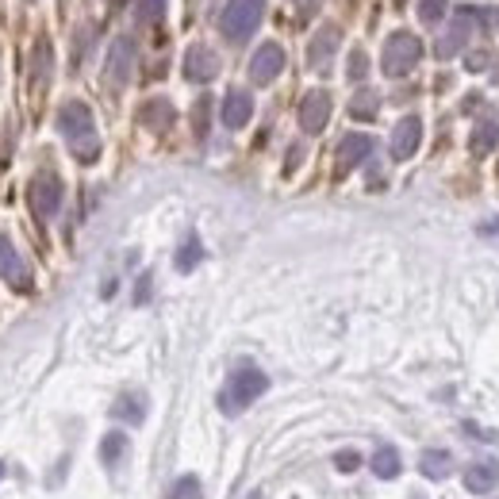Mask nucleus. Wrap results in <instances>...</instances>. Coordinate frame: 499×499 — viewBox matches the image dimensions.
Masks as SVG:
<instances>
[{
  "label": "nucleus",
  "mask_w": 499,
  "mask_h": 499,
  "mask_svg": "<svg viewBox=\"0 0 499 499\" xmlns=\"http://www.w3.org/2000/svg\"><path fill=\"white\" fill-rule=\"evenodd\" d=\"M58 135L66 139L69 154L78 161H97L100 158V135H97V123H92L88 104L81 100H66L62 112H58Z\"/></svg>",
  "instance_id": "obj_1"
},
{
  "label": "nucleus",
  "mask_w": 499,
  "mask_h": 499,
  "mask_svg": "<svg viewBox=\"0 0 499 499\" xmlns=\"http://www.w3.org/2000/svg\"><path fill=\"white\" fill-rule=\"evenodd\" d=\"M269 392V377L262 373L257 365H238L234 373L227 377L224 392H219V408H224L227 415H243L250 403H257Z\"/></svg>",
  "instance_id": "obj_2"
},
{
  "label": "nucleus",
  "mask_w": 499,
  "mask_h": 499,
  "mask_svg": "<svg viewBox=\"0 0 499 499\" xmlns=\"http://www.w3.org/2000/svg\"><path fill=\"white\" fill-rule=\"evenodd\" d=\"M419 58H422L419 35H411V31H396V35H388V43H384L380 69L388 73V78H408V73L419 66Z\"/></svg>",
  "instance_id": "obj_3"
},
{
  "label": "nucleus",
  "mask_w": 499,
  "mask_h": 499,
  "mask_svg": "<svg viewBox=\"0 0 499 499\" xmlns=\"http://www.w3.org/2000/svg\"><path fill=\"white\" fill-rule=\"evenodd\" d=\"M262 12H265V0H227L224 16H219V31L231 43H246L257 31V24H262Z\"/></svg>",
  "instance_id": "obj_4"
},
{
  "label": "nucleus",
  "mask_w": 499,
  "mask_h": 499,
  "mask_svg": "<svg viewBox=\"0 0 499 499\" xmlns=\"http://www.w3.org/2000/svg\"><path fill=\"white\" fill-rule=\"evenodd\" d=\"M135 39L131 35H120V39L112 43V50H108V58H104V81L108 88H123L127 81H131V73H135Z\"/></svg>",
  "instance_id": "obj_5"
},
{
  "label": "nucleus",
  "mask_w": 499,
  "mask_h": 499,
  "mask_svg": "<svg viewBox=\"0 0 499 499\" xmlns=\"http://www.w3.org/2000/svg\"><path fill=\"white\" fill-rule=\"evenodd\" d=\"M27 200H31V212L39 219H54L62 208V181L54 173H35L27 184Z\"/></svg>",
  "instance_id": "obj_6"
},
{
  "label": "nucleus",
  "mask_w": 499,
  "mask_h": 499,
  "mask_svg": "<svg viewBox=\"0 0 499 499\" xmlns=\"http://www.w3.org/2000/svg\"><path fill=\"white\" fill-rule=\"evenodd\" d=\"M330 108H335V100H330L327 88H311L307 97L300 100V127L307 135H319L323 127L330 123Z\"/></svg>",
  "instance_id": "obj_7"
},
{
  "label": "nucleus",
  "mask_w": 499,
  "mask_h": 499,
  "mask_svg": "<svg viewBox=\"0 0 499 499\" xmlns=\"http://www.w3.org/2000/svg\"><path fill=\"white\" fill-rule=\"evenodd\" d=\"M281 69H285L281 43H265V47H257V54L250 58V81L254 85H269V81L281 78Z\"/></svg>",
  "instance_id": "obj_8"
},
{
  "label": "nucleus",
  "mask_w": 499,
  "mask_h": 499,
  "mask_svg": "<svg viewBox=\"0 0 499 499\" xmlns=\"http://www.w3.org/2000/svg\"><path fill=\"white\" fill-rule=\"evenodd\" d=\"M338 43H342V31L338 27H319L316 35H311V43H307V66L311 69H330V58L338 54Z\"/></svg>",
  "instance_id": "obj_9"
},
{
  "label": "nucleus",
  "mask_w": 499,
  "mask_h": 499,
  "mask_svg": "<svg viewBox=\"0 0 499 499\" xmlns=\"http://www.w3.org/2000/svg\"><path fill=\"white\" fill-rule=\"evenodd\" d=\"M0 281H8L16 288H31V273H27L24 257H20V250L12 246L8 234H0Z\"/></svg>",
  "instance_id": "obj_10"
},
{
  "label": "nucleus",
  "mask_w": 499,
  "mask_h": 499,
  "mask_svg": "<svg viewBox=\"0 0 499 499\" xmlns=\"http://www.w3.org/2000/svg\"><path fill=\"white\" fill-rule=\"evenodd\" d=\"M422 142V120L419 116H403L396 127H392V158L396 161H408Z\"/></svg>",
  "instance_id": "obj_11"
},
{
  "label": "nucleus",
  "mask_w": 499,
  "mask_h": 499,
  "mask_svg": "<svg viewBox=\"0 0 499 499\" xmlns=\"http://www.w3.org/2000/svg\"><path fill=\"white\" fill-rule=\"evenodd\" d=\"M473 39V16L469 12H457L453 16V24L446 27V35L438 39V58H453V54H461L469 47Z\"/></svg>",
  "instance_id": "obj_12"
},
{
  "label": "nucleus",
  "mask_w": 499,
  "mask_h": 499,
  "mask_svg": "<svg viewBox=\"0 0 499 499\" xmlns=\"http://www.w3.org/2000/svg\"><path fill=\"white\" fill-rule=\"evenodd\" d=\"M219 73V54L204 43L189 47V54H184V78L189 81H212Z\"/></svg>",
  "instance_id": "obj_13"
},
{
  "label": "nucleus",
  "mask_w": 499,
  "mask_h": 499,
  "mask_svg": "<svg viewBox=\"0 0 499 499\" xmlns=\"http://www.w3.org/2000/svg\"><path fill=\"white\" fill-rule=\"evenodd\" d=\"M495 484H499V461L495 457H480V461H473V465L465 469V488L473 495H484Z\"/></svg>",
  "instance_id": "obj_14"
},
{
  "label": "nucleus",
  "mask_w": 499,
  "mask_h": 499,
  "mask_svg": "<svg viewBox=\"0 0 499 499\" xmlns=\"http://www.w3.org/2000/svg\"><path fill=\"white\" fill-rule=\"evenodd\" d=\"M254 116V97L246 88H231L224 97V123L231 127V131H238V127H246Z\"/></svg>",
  "instance_id": "obj_15"
},
{
  "label": "nucleus",
  "mask_w": 499,
  "mask_h": 499,
  "mask_svg": "<svg viewBox=\"0 0 499 499\" xmlns=\"http://www.w3.org/2000/svg\"><path fill=\"white\" fill-rule=\"evenodd\" d=\"M146 411H151L146 392H120V400L112 403V419L116 422H131V427H139V422L146 419Z\"/></svg>",
  "instance_id": "obj_16"
},
{
  "label": "nucleus",
  "mask_w": 499,
  "mask_h": 499,
  "mask_svg": "<svg viewBox=\"0 0 499 499\" xmlns=\"http://www.w3.org/2000/svg\"><path fill=\"white\" fill-rule=\"evenodd\" d=\"M369 154H373V139L369 135H346L338 142V170H354V165H361Z\"/></svg>",
  "instance_id": "obj_17"
},
{
  "label": "nucleus",
  "mask_w": 499,
  "mask_h": 499,
  "mask_svg": "<svg viewBox=\"0 0 499 499\" xmlns=\"http://www.w3.org/2000/svg\"><path fill=\"white\" fill-rule=\"evenodd\" d=\"M50 73H54V50H50V39H39V43H35V50H31V85L47 88Z\"/></svg>",
  "instance_id": "obj_18"
},
{
  "label": "nucleus",
  "mask_w": 499,
  "mask_h": 499,
  "mask_svg": "<svg viewBox=\"0 0 499 499\" xmlns=\"http://www.w3.org/2000/svg\"><path fill=\"white\" fill-rule=\"evenodd\" d=\"M173 104L170 100H146L142 108H139V120H142V127H151V131H170V123H173Z\"/></svg>",
  "instance_id": "obj_19"
},
{
  "label": "nucleus",
  "mask_w": 499,
  "mask_h": 499,
  "mask_svg": "<svg viewBox=\"0 0 499 499\" xmlns=\"http://www.w3.org/2000/svg\"><path fill=\"white\" fill-rule=\"evenodd\" d=\"M419 469H422V476L427 480H446L450 473H453V453H446V450H427L419 457Z\"/></svg>",
  "instance_id": "obj_20"
},
{
  "label": "nucleus",
  "mask_w": 499,
  "mask_h": 499,
  "mask_svg": "<svg viewBox=\"0 0 499 499\" xmlns=\"http://www.w3.org/2000/svg\"><path fill=\"white\" fill-rule=\"evenodd\" d=\"M495 146H499V120L488 116V120H480L473 131V154H492Z\"/></svg>",
  "instance_id": "obj_21"
},
{
  "label": "nucleus",
  "mask_w": 499,
  "mask_h": 499,
  "mask_svg": "<svg viewBox=\"0 0 499 499\" xmlns=\"http://www.w3.org/2000/svg\"><path fill=\"white\" fill-rule=\"evenodd\" d=\"M380 112V92L377 88H358L354 100H349V116L354 120H377Z\"/></svg>",
  "instance_id": "obj_22"
},
{
  "label": "nucleus",
  "mask_w": 499,
  "mask_h": 499,
  "mask_svg": "<svg viewBox=\"0 0 499 499\" xmlns=\"http://www.w3.org/2000/svg\"><path fill=\"white\" fill-rule=\"evenodd\" d=\"M200 257H204V246H200V238L196 234H184V243L177 246V257H173V265L181 273H192L200 265Z\"/></svg>",
  "instance_id": "obj_23"
},
{
  "label": "nucleus",
  "mask_w": 499,
  "mask_h": 499,
  "mask_svg": "<svg viewBox=\"0 0 499 499\" xmlns=\"http://www.w3.org/2000/svg\"><path fill=\"white\" fill-rule=\"evenodd\" d=\"M400 469H403V461H400V453H396L392 446H380V450L373 453V473H377L380 480L400 476Z\"/></svg>",
  "instance_id": "obj_24"
},
{
  "label": "nucleus",
  "mask_w": 499,
  "mask_h": 499,
  "mask_svg": "<svg viewBox=\"0 0 499 499\" xmlns=\"http://www.w3.org/2000/svg\"><path fill=\"white\" fill-rule=\"evenodd\" d=\"M123 453H127V434H120V431L104 434V442H100V461H104V465L116 469L120 461H123Z\"/></svg>",
  "instance_id": "obj_25"
},
{
  "label": "nucleus",
  "mask_w": 499,
  "mask_h": 499,
  "mask_svg": "<svg viewBox=\"0 0 499 499\" xmlns=\"http://www.w3.org/2000/svg\"><path fill=\"white\" fill-rule=\"evenodd\" d=\"M165 499H204V484H200V476H177L170 492H165Z\"/></svg>",
  "instance_id": "obj_26"
},
{
  "label": "nucleus",
  "mask_w": 499,
  "mask_h": 499,
  "mask_svg": "<svg viewBox=\"0 0 499 499\" xmlns=\"http://www.w3.org/2000/svg\"><path fill=\"white\" fill-rule=\"evenodd\" d=\"M415 8H419L422 24H442V16H446V0H415Z\"/></svg>",
  "instance_id": "obj_27"
},
{
  "label": "nucleus",
  "mask_w": 499,
  "mask_h": 499,
  "mask_svg": "<svg viewBox=\"0 0 499 499\" xmlns=\"http://www.w3.org/2000/svg\"><path fill=\"white\" fill-rule=\"evenodd\" d=\"M161 12H165V0H139V5H135L139 24H158Z\"/></svg>",
  "instance_id": "obj_28"
},
{
  "label": "nucleus",
  "mask_w": 499,
  "mask_h": 499,
  "mask_svg": "<svg viewBox=\"0 0 499 499\" xmlns=\"http://www.w3.org/2000/svg\"><path fill=\"white\" fill-rule=\"evenodd\" d=\"M208 116H212V100H208V97H200L196 108H192V131H196L200 139L208 135Z\"/></svg>",
  "instance_id": "obj_29"
},
{
  "label": "nucleus",
  "mask_w": 499,
  "mask_h": 499,
  "mask_svg": "<svg viewBox=\"0 0 499 499\" xmlns=\"http://www.w3.org/2000/svg\"><path fill=\"white\" fill-rule=\"evenodd\" d=\"M346 78H349V81H365V78H369V58H365V50H354V54H349Z\"/></svg>",
  "instance_id": "obj_30"
},
{
  "label": "nucleus",
  "mask_w": 499,
  "mask_h": 499,
  "mask_svg": "<svg viewBox=\"0 0 499 499\" xmlns=\"http://www.w3.org/2000/svg\"><path fill=\"white\" fill-rule=\"evenodd\" d=\"M361 465V453H354V450H338L335 453V469L338 473H354Z\"/></svg>",
  "instance_id": "obj_31"
},
{
  "label": "nucleus",
  "mask_w": 499,
  "mask_h": 499,
  "mask_svg": "<svg viewBox=\"0 0 499 499\" xmlns=\"http://www.w3.org/2000/svg\"><path fill=\"white\" fill-rule=\"evenodd\" d=\"M151 285H154L151 273H142V276H139V288H135V304H146V300H151Z\"/></svg>",
  "instance_id": "obj_32"
},
{
  "label": "nucleus",
  "mask_w": 499,
  "mask_h": 499,
  "mask_svg": "<svg viewBox=\"0 0 499 499\" xmlns=\"http://www.w3.org/2000/svg\"><path fill=\"white\" fill-rule=\"evenodd\" d=\"M296 8H300V16H311L319 8V0H296Z\"/></svg>",
  "instance_id": "obj_33"
},
{
  "label": "nucleus",
  "mask_w": 499,
  "mask_h": 499,
  "mask_svg": "<svg viewBox=\"0 0 499 499\" xmlns=\"http://www.w3.org/2000/svg\"><path fill=\"white\" fill-rule=\"evenodd\" d=\"M5 473H8V469H5V461H0V480H5Z\"/></svg>",
  "instance_id": "obj_34"
},
{
  "label": "nucleus",
  "mask_w": 499,
  "mask_h": 499,
  "mask_svg": "<svg viewBox=\"0 0 499 499\" xmlns=\"http://www.w3.org/2000/svg\"><path fill=\"white\" fill-rule=\"evenodd\" d=\"M246 499H262V492H250V495H246Z\"/></svg>",
  "instance_id": "obj_35"
}]
</instances>
